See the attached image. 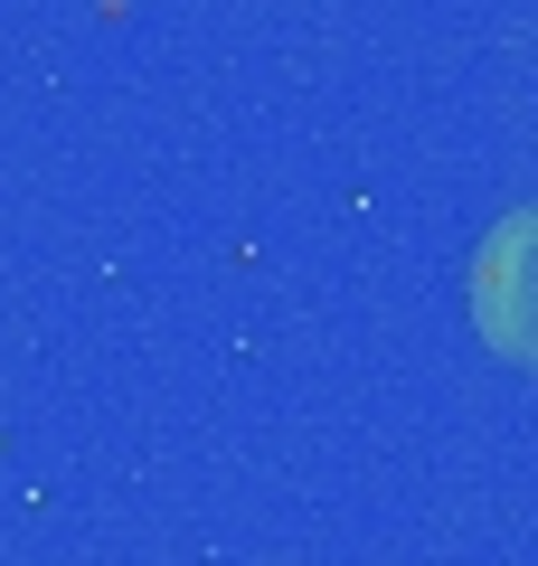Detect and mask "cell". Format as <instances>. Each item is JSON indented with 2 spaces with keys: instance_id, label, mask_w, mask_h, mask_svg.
I'll use <instances>...</instances> for the list:
<instances>
[{
  "instance_id": "1",
  "label": "cell",
  "mask_w": 538,
  "mask_h": 566,
  "mask_svg": "<svg viewBox=\"0 0 538 566\" xmlns=\"http://www.w3.org/2000/svg\"><path fill=\"white\" fill-rule=\"evenodd\" d=\"M463 293H473L482 340H492L510 368H529V378H538V199L510 208V218H492V237L473 245Z\"/></svg>"
}]
</instances>
